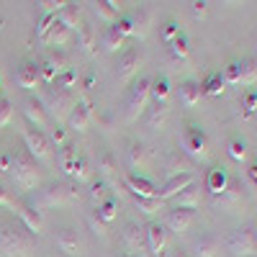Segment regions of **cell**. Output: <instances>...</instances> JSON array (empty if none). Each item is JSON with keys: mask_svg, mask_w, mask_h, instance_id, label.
Returning <instances> with one entry per match:
<instances>
[{"mask_svg": "<svg viewBox=\"0 0 257 257\" xmlns=\"http://www.w3.org/2000/svg\"><path fill=\"white\" fill-rule=\"evenodd\" d=\"M123 242L128 249H139L147 239H144V226H139L137 221H128L123 226Z\"/></svg>", "mask_w": 257, "mask_h": 257, "instance_id": "cell-33", "label": "cell"}, {"mask_svg": "<svg viewBox=\"0 0 257 257\" xmlns=\"http://www.w3.org/2000/svg\"><path fill=\"white\" fill-rule=\"evenodd\" d=\"M132 18H134V36H137V39H144V36L149 34V24H152L149 11H147V8H139V11L132 13Z\"/></svg>", "mask_w": 257, "mask_h": 257, "instance_id": "cell-40", "label": "cell"}, {"mask_svg": "<svg viewBox=\"0 0 257 257\" xmlns=\"http://www.w3.org/2000/svg\"><path fill=\"white\" fill-rule=\"evenodd\" d=\"M47 139H49V144H54L57 149L64 147V144H67V128H64L62 123H52L49 132H47Z\"/></svg>", "mask_w": 257, "mask_h": 257, "instance_id": "cell-46", "label": "cell"}, {"mask_svg": "<svg viewBox=\"0 0 257 257\" xmlns=\"http://www.w3.org/2000/svg\"><path fill=\"white\" fill-rule=\"evenodd\" d=\"M167 47V57L173 59V62H185L188 57H190V39L180 31L170 44H165Z\"/></svg>", "mask_w": 257, "mask_h": 257, "instance_id": "cell-25", "label": "cell"}, {"mask_svg": "<svg viewBox=\"0 0 257 257\" xmlns=\"http://www.w3.org/2000/svg\"><path fill=\"white\" fill-rule=\"evenodd\" d=\"M121 257H134V254H121Z\"/></svg>", "mask_w": 257, "mask_h": 257, "instance_id": "cell-59", "label": "cell"}, {"mask_svg": "<svg viewBox=\"0 0 257 257\" xmlns=\"http://www.w3.org/2000/svg\"><path fill=\"white\" fill-rule=\"evenodd\" d=\"M95 80H98L95 72L88 70V72H85V77H82V88H85V90H93V88H95Z\"/></svg>", "mask_w": 257, "mask_h": 257, "instance_id": "cell-54", "label": "cell"}, {"mask_svg": "<svg viewBox=\"0 0 257 257\" xmlns=\"http://www.w3.org/2000/svg\"><path fill=\"white\" fill-rule=\"evenodd\" d=\"M24 144L29 149V157L31 160H39V162H49L52 160V144L47 139L44 132H39V128H26L24 132Z\"/></svg>", "mask_w": 257, "mask_h": 257, "instance_id": "cell-9", "label": "cell"}, {"mask_svg": "<svg viewBox=\"0 0 257 257\" xmlns=\"http://www.w3.org/2000/svg\"><path fill=\"white\" fill-rule=\"evenodd\" d=\"M90 11L95 13L98 21L111 24V26L121 18V8H118V3H113V0H98V3H90Z\"/></svg>", "mask_w": 257, "mask_h": 257, "instance_id": "cell-24", "label": "cell"}, {"mask_svg": "<svg viewBox=\"0 0 257 257\" xmlns=\"http://www.w3.org/2000/svg\"><path fill=\"white\" fill-rule=\"evenodd\" d=\"M72 41V31L64 26V24H59V21L54 18V24L49 26V31H47V36H44V41L41 44L44 47H57V49H64Z\"/></svg>", "mask_w": 257, "mask_h": 257, "instance_id": "cell-21", "label": "cell"}, {"mask_svg": "<svg viewBox=\"0 0 257 257\" xmlns=\"http://www.w3.org/2000/svg\"><path fill=\"white\" fill-rule=\"evenodd\" d=\"M249 175H252V180H254V183H257V162H254V165H252V167H249Z\"/></svg>", "mask_w": 257, "mask_h": 257, "instance_id": "cell-56", "label": "cell"}, {"mask_svg": "<svg viewBox=\"0 0 257 257\" xmlns=\"http://www.w3.org/2000/svg\"><path fill=\"white\" fill-rule=\"evenodd\" d=\"M147 128L149 132H160V128L167 123V116H170V105H152L147 108Z\"/></svg>", "mask_w": 257, "mask_h": 257, "instance_id": "cell-32", "label": "cell"}, {"mask_svg": "<svg viewBox=\"0 0 257 257\" xmlns=\"http://www.w3.org/2000/svg\"><path fill=\"white\" fill-rule=\"evenodd\" d=\"M34 244L26 231H21L16 224L0 226V257H31Z\"/></svg>", "mask_w": 257, "mask_h": 257, "instance_id": "cell-2", "label": "cell"}, {"mask_svg": "<svg viewBox=\"0 0 257 257\" xmlns=\"http://www.w3.org/2000/svg\"><path fill=\"white\" fill-rule=\"evenodd\" d=\"M147 157H149V149L144 147V142H132L128 144V149H126V162H128V167H134V170H139V167H144L147 165Z\"/></svg>", "mask_w": 257, "mask_h": 257, "instance_id": "cell-31", "label": "cell"}, {"mask_svg": "<svg viewBox=\"0 0 257 257\" xmlns=\"http://www.w3.org/2000/svg\"><path fill=\"white\" fill-rule=\"evenodd\" d=\"M98 173H100V180H105V183L118 178V162H116L113 152H108V149H103L98 155Z\"/></svg>", "mask_w": 257, "mask_h": 257, "instance_id": "cell-29", "label": "cell"}, {"mask_svg": "<svg viewBox=\"0 0 257 257\" xmlns=\"http://www.w3.org/2000/svg\"><path fill=\"white\" fill-rule=\"evenodd\" d=\"M239 64V85L242 88H252V85L257 82V67L252 59H237Z\"/></svg>", "mask_w": 257, "mask_h": 257, "instance_id": "cell-36", "label": "cell"}, {"mask_svg": "<svg viewBox=\"0 0 257 257\" xmlns=\"http://www.w3.org/2000/svg\"><path fill=\"white\" fill-rule=\"evenodd\" d=\"M90 118H93V103L90 100H77L75 108L67 116V123H70L72 132H85V128L90 126Z\"/></svg>", "mask_w": 257, "mask_h": 257, "instance_id": "cell-14", "label": "cell"}, {"mask_svg": "<svg viewBox=\"0 0 257 257\" xmlns=\"http://www.w3.org/2000/svg\"><path fill=\"white\" fill-rule=\"evenodd\" d=\"M123 41H126V39H123L113 26H108V29L100 34V47H103L105 52H111V54H113V52H123Z\"/></svg>", "mask_w": 257, "mask_h": 257, "instance_id": "cell-35", "label": "cell"}, {"mask_svg": "<svg viewBox=\"0 0 257 257\" xmlns=\"http://www.w3.org/2000/svg\"><path fill=\"white\" fill-rule=\"evenodd\" d=\"M57 21H59V24H64V26L75 34V31L82 26V11H80V6H77V3H67V6L57 13Z\"/></svg>", "mask_w": 257, "mask_h": 257, "instance_id": "cell-27", "label": "cell"}, {"mask_svg": "<svg viewBox=\"0 0 257 257\" xmlns=\"http://www.w3.org/2000/svg\"><path fill=\"white\" fill-rule=\"evenodd\" d=\"M13 211H18V219L24 221V226L31 234H41V231H44V213H41V208H36L29 198L13 203Z\"/></svg>", "mask_w": 257, "mask_h": 257, "instance_id": "cell-11", "label": "cell"}, {"mask_svg": "<svg viewBox=\"0 0 257 257\" xmlns=\"http://www.w3.org/2000/svg\"><path fill=\"white\" fill-rule=\"evenodd\" d=\"M0 90H3V80H0Z\"/></svg>", "mask_w": 257, "mask_h": 257, "instance_id": "cell-60", "label": "cell"}, {"mask_svg": "<svg viewBox=\"0 0 257 257\" xmlns=\"http://www.w3.org/2000/svg\"><path fill=\"white\" fill-rule=\"evenodd\" d=\"M0 208H13V201H11V193L6 190V185L0 183Z\"/></svg>", "mask_w": 257, "mask_h": 257, "instance_id": "cell-53", "label": "cell"}, {"mask_svg": "<svg viewBox=\"0 0 257 257\" xmlns=\"http://www.w3.org/2000/svg\"><path fill=\"white\" fill-rule=\"evenodd\" d=\"M134 203H137V208L144 213V216H155V213H160L165 208V201H160V198H142V196H137Z\"/></svg>", "mask_w": 257, "mask_h": 257, "instance_id": "cell-42", "label": "cell"}, {"mask_svg": "<svg viewBox=\"0 0 257 257\" xmlns=\"http://www.w3.org/2000/svg\"><path fill=\"white\" fill-rule=\"evenodd\" d=\"M206 188H208V193H211L213 198L224 196V190L229 188V175H226V170H224V167H213L211 173H208Z\"/></svg>", "mask_w": 257, "mask_h": 257, "instance_id": "cell-26", "label": "cell"}, {"mask_svg": "<svg viewBox=\"0 0 257 257\" xmlns=\"http://www.w3.org/2000/svg\"><path fill=\"white\" fill-rule=\"evenodd\" d=\"M226 249L234 254V257H252L254 249H257V242H254V231L249 226H242V229H234L229 237H226Z\"/></svg>", "mask_w": 257, "mask_h": 257, "instance_id": "cell-8", "label": "cell"}, {"mask_svg": "<svg viewBox=\"0 0 257 257\" xmlns=\"http://www.w3.org/2000/svg\"><path fill=\"white\" fill-rule=\"evenodd\" d=\"M13 118V103L8 98H0V128H6Z\"/></svg>", "mask_w": 257, "mask_h": 257, "instance_id": "cell-50", "label": "cell"}, {"mask_svg": "<svg viewBox=\"0 0 257 257\" xmlns=\"http://www.w3.org/2000/svg\"><path fill=\"white\" fill-rule=\"evenodd\" d=\"M113 29L126 39V36H134V18H132V13H121V18L113 24Z\"/></svg>", "mask_w": 257, "mask_h": 257, "instance_id": "cell-47", "label": "cell"}, {"mask_svg": "<svg viewBox=\"0 0 257 257\" xmlns=\"http://www.w3.org/2000/svg\"><path fill=\"white\" fill-rule=\"evenodd\" d=\"M90 226H93V234H98V237H105V231H108V229H105V224L95 216V211L90 213Z\"/></svg>", "mask_w": 257, "mask_h": 257, "instance_id": "cell-52", "label": "cell"}, {"mask_svg": "<svg viewBox=\"0 0 257 257\" xmlns=\"http://www.w3.org/2000/svg\"><path fill=\"white\" fill-rule=\"evenodd\" d=\"M75 47L85 54V57H95L98 54V34L93 26L82 24L77 31H75Z\"/></svg>", "mask_w": 257, "mask_h": 257, "instance_id": "cell-15", "label": "cell"}, {"mask_svg": "<svg viewBox=\"0 0 257 257\" xmlns=\"http://www.w3.org/2000/svg\"><path fill=\"white\" fill-rule=\"evenodd\" d=\"M173 257H193V254H190V252H180V249H178V252H175Z\"/></svg>", "mask_w": 257, "mask_h": 257, "instance_id": "cell-57", "label": "cell"}, {"mask_svg": "<svg viewBox=\"0 0 257 257\" xmlns=\"http://www.w3.org/2000/svg\"><path fill=\"white\" fill-rule=\"evenodd\" d=\"M123 185L134 193V196H142V198H157V185L152 180H147L137 173H126L123 175Z\"/></svg>", "mask_w": 257, "mask_h": 257, "instance_id": "cell-16", "label": "cell"}, {"mask_svg": "<svg viewBox=\"0 0 257 257\" xmlns=\"http://www.w3.org/2000/svg\"><path fill=\"white\" fill-rule=\"evenodd\" d=\"M41 105H44L47 116H49L54 123H59L62 118H67V116H70V111L75 108V98H72V93H70V90L52 88L44 98H41Z\"/></svg>", "mask_w": 257, "mask_h": 257, "instance_id": "cell-5", "label": "cell"}, {"mask_svg": "<svg viewBox=\"0 0 257 257\" xmlns=\"http://www.w3.org/2000/svg\"><path fill=\"white\" fill-rule=\"evenodd\" d=\"M57 249L59 252H64L67 257H77V254H82V239L77 237V231L75 229H62L59 234H57Z\"/></svg>", "mask_w": 257, "mask_h": 257, "instance_id": "cell-20", "label": "cell"}, {"mask_svg": "<svg viewBox=\"0 0 257 257\" xmlns=\"http://www.w3.org/2000/svg\"><path fill=\"white\" fill-rule=\"evenodd\" d=\"M201 90L203 95H221L224 93V77L221 72H208L201 82Z\"/></svg>", "mask_w": 257, "mask_h": 257, "instance_id": "cell-37", "label": "cell"}, {"mask_svg": "<svg viewBox=\"0 0 257 257\" xmlns=\"http://www.w3.org/2000/svg\"><path fill=\"white\" fill-rule=\"evenodd\" d=\"M170 95H173V82L167 75L152 77V88H149V100H155V105H167Z\"/></svg>", "mask_w": 257, "mask_h": 257, "instance_id": "cell-22", "label": "cell"}, {"mask_svg": "<svg viewBox=\"0 0 257 257\" xmlns=\"http://www.w3.org/2000/svg\"><path fill=\"white\" fill-rule=\"evenodd\" d=\"M193 183H196V175H193V173H183V175H175V178H167L165 185L157 188V198L160 201H173L178 193H183Z\"/></svg>", "mask_w": 257, "mask_h": 257, "instance_id": "cell-13", "label": "cell"}, {"mask_svg": "<svg viewBox=\"0 0 257 257\" xmlns=\"http://www.w3.org/2000/svg\"><path fill=\"white\" fill-rule=\"evenodd\" d=\"M162 170L167 173V178H175V175H183V173H190L188 170V157L183 152H170L165 157V165Z\"/></svg>", "mask_w": 257, "mask_h": 257, "instance_id": "cell-30", "label": "cell"}, {"mask_svg": "<svg viewBox=\"0 0 257 257\" xmlns=\"http://www.w3.org/2000/svg\"><path fill=\"white\" fill-rule=\"evenodd\" d=\"M36 208H57L70 203V185L64 183H52L47 188H36L34 196L29 198Z\"/></svg>", "mask_w": 257, "mask_h": 257, "instance_id": "cell-6", "label": "cell"}, {"mask_svg": "<svg viewBox=\"0 0 257 257\" xmlns=\"http://www.w3.org/2000/svg\"><path fill=\"white\" fill-rule=\"evenodd\" d=\"M13 167V152H0V173H11Z\"/></svg>", "mask_w": 257, "mask_h": 257, "instance_id": "cell-51", "label": "cell"}, {"mask_svg": "<svg viewBox=\"0 0 257 257\" xmlns=\"http://www.w3.org/2000/svg\"><path fill=\"white\" fill-rule=\"evenodd\" d=\"M75 160H77V149H72L70 144H64L59 149V155H57V165L64 175H70L72 173V167H75Z\"/></svg>", "mask_w": 257, "mask_h": 257, "instance_id": "cell-39", "label": "cell"}, {"mask_svg": "<svg viewBox=\"0 0 257 257\" xmlns=\"http://www.w3.org/2000/svg\"><path fill=\"white\" fill-rule=\"evenodd\" d=\"M193 221H196V211H190V208H173V211H167V221L165 224H167L170 231L180 234V231H188Z\"/></svg>", "mask_w": 257, "mask_h": 257, "instance_id": "cell-18", "label": "cell"}, {"mask_svg": "<svg viewBox=\"0 0 257 257\" xmlns=\"http://www.w3.org/2000/svg\"><path fill=\"white\" fill-rule=\"evenodd\" d=\"M242 108H244V118H249V116L257 113V90H254V88H249V90L242 95Z\"/></svg>", "mask_w": 257, "mask_h": 257, "instance_id": "cell-48", "label": "cell"}, {"mask_svg": "<svg viewBox=\"0 0 257 257\" xmlns=\"http://www.w3.org/2000/svg\"><path fill=\"white\" fill-rule=\"evenodd\" d=\"M254 242H257V226H254Z\"/></svg>", "mask_w": 257, "mask_h": 257, "instance_id": "cell-58", "label": "cell"}, {"mask_svg": "<svg viewBox=\"0 0 257 257\" xmlns=\"http://www.w3.org/2000/svg\"><path fill=\"white\" fill-rule=\"evenodd\" d=\"M24 116L31 123V128H39V132L49 126V116L44 111V105H41V100H34V98L24 100Z\"/></svg>", "mask_w": 257, "mask_h": 257, "instance_id": "cell-19", "label": "cell"}, {"mask_svg": "<svg viewBox=\"0 0 257 257\" xmlns=\"http://www.w3.org/2000/svg\"><path fill=\"white\" fill-rule=\"evenodd\" d=\"M11 180H13V188L18 193H34L41 183V175L36 170V162L24 155V152H16L13 155V167H11Z\"/></svg>", "mask_w": 257, "mask_h": 257, "instance_id": "cell-1", "label": "cell"}, {"mask_svg": "<svg viewBox=\"0 0 257 257\" xmlns=\"http://www.w3.org/2000/svg\"><path fill=\"white\" fill-rule=\"evenodd\" d=\"M221 249L219 239L216 237H208V234H203V237L196 242V247H193V257H216Z\"/></svg>", "mask_w": 257, "mask_h": 257, "instance_id": "cell-34", "label": "cell"}, {"mask_svg": "<svg viewBox=\"0 0 257 257\" xmlns=\"http://www.w3.org/2000/svg\"><path fill=\"white\" fill-rule=\"evenodd\" d=\"M149 88H152V77L149 75H142L132 88H128V95H126V105H123V118L132 123L137 121L149 105Z\"/></svg>", "mask_w": 257, "mask_h": 257, "instance_id": "cell-4", "label": "cell"}, {"mask_svg": "<svg viewBox=\"0 0 257 257\" xmlns=\"http://www.w3.org/2000/svg\"><path fill=\"white\" fill-rule=\"evenodd\" d=\"M72 64H70V57L64 49H57V52H49L44 59H41L39 64V75H41V82H47V85H54V80L64 72V70H70Z\"/></svg>", "mask_w": 257, "mask_h": 257, "instance_id": "cell-7", "label": "cell"}, {"mask_svg": "<svg viewBox=\"0 0 257 257\" xmlns=\"http://www.w3.org/2000/svg\"><path fill=\"white\" fill-rule=\"evenodd\" d=\"M16 82L21 85L24 90H34L39 88V82H41V75H39V64L36 62H21L18 64V70H16Z\"/></svg>", "mask_w": 257, "mask_h": 257, "instance_id": "cell-17", "label": "cell"}, {"mask_svg": "<svg viewBox=\"0 0 257 257\" xmlns=\"http://www.w3.org/2000/svg\"><path fill=\"white\" fill-rule=\"evenodd\" d=\"M142 62H144V57H142L139 49H123L118 54V62H116L118 82H132L139 75V70H142Z\"/></svg>", "mask_w": 257, "mask_h": 257, "instance_id": "cell-10", "label": "cell"}, {"mask_svg": "<svg viewBox=\"0 0 257 257\" xmlns=\"http://www.w3.org/2000/svg\"><path fill=\"white\" fill-rule=\"evenodd\" d=\"M226 149H229V157H231V160H237V162H244V160H247V142H244V139L231 137L229 144H226Z\"/></svg>", "mask_w": 257, "mask_h": 257, "instance_id": "cell-45", "label": "cell"}, {"mask_svg": "<svg viewBox=\"0 0 257 257\" xmlns=\"http://www.w3.org/2000/svg\"><path fill=\"white\" fill-rule=\"evenodd\" d=\"M95 216H98L105 226H108V224L118 216V201H116V198H105V201L95 208Z\"/></svg>", "mask_w": 257, "mask_h": 257, "instance_id": "cell-38", "label": "cell"}, {"mask_svg": "<svg viewBox=\"0 0 257 257\" xmlns=\"http://www.w3.org/2000/svg\"><path fill=\"white\" fill-rule=\"evenodd\" d=\"M144 239H147V247L155 257H162L165 254V247H167V231H165V224L160 221H149L144 226Z\"/></svg>", "mask_w": 257, "mask_h": 257, "instance_id": "cell-12", "label": "cell"}, {"mask_svg": "<svg viewBox=\"0 0 257 257\" xmlns=\"http://www.w3.org/2000/svg\"><path fill=\"white\" fill-rule=\"evenodd\" d=\"M178 34H180V26L175 24V21H165L162 29H160V39L165 41V44H170V41H173Z\"/></svg>", "mask_w": 257, "mask_h": 257, "instance_id": "cell-49", "label": "cell"}, {"mask_svg": "<svg viewBox=\"0 0 257 257\" xmlns=\"http://www.w3.org/2000/svg\"><path fill=\"white\" fill-rule=\"evenodd\" d=\"M178 98H180V105H185V108H196V105L201 103V98H203L201 82H196V80H185V82H180Z\"/></svg>", "mask_w": 257, "mask_h": 257, "instance_id": "cell-23", "label": "cell"}, {"mask_svg": "<svg viewBox=\"0 0 257 257\" xmlns=\"http://www.w3.org/2000/svg\"><path fill=\"white\" fill-rule=\"evenodd\" d=\"M193 13H196V18H203L208 13V3H193Z\"/></svg>", "mask_w": 257, "mask_h": 257, "instance_id": "cell-55", "label": "cell"}, {"mask_svg": "<svg viewBox=\"0 0 257 257\" xmlns=\"http://www.w3.org/2000/svg\"><path fill=\"white\" fill-rule=\"evenodd\" d=\"M88 196H90L93 206L98 208V206H100V203H103L105 198H111V196H108V183H105V180H100V178H98V180H95V183L90 185V190H88Z\"/></svg>", "mask_w": 257, "mask_h": 257, "instance_id": "cell-44", "label": "cell"}, {"mask_svg": "<svg viewBox=\"0 0 257 257\" xmlns=\"http://www.w3.org/2000/svg\"><path fill=\"white\" fill-rule=\"evenodd\" d=\"M198 201H201V188L193 183L190 188H185L183 193H178V196L170 201V203H173V208H190V211H196L198 208Z\"/></svg>", "mask_w": 257, "mask_h": 257, "instance_id": "cell-28", "label": "cell"}, {"mask_svg": "<svg viewBox=\"0 0 257 257\" xmlns=\"http://www.w3.org/2000/svg\"><path fill=\"white\" fill-rule=\"evenodd\" d=\"M80 82V72L75 70V67H70V70H64L57 80H54V88H59V90H70L72 93V88Z\"/></svg>", "mask_w": 257, "mask_h": 257, "instance_id": "cell-43", "label": "cell"}, {"mask_svg": "<svg viewBox=\"0 0 257 257\" xmlns=\"http://www.w3.org/2000/svg\"><path fill=\"white\" fill-rule=\"evenodd\" d=\"M90 162L85 160L82 155H77V160H75V167H72V173H70V178L75 180V185H80V183H85V180H90Z\"/></svg>", "mask_w": 257, "mask_h": 257, "instance_id": "cell-41", "label": "cell"}, {"mask_svg": "<svg viewBox=\"0 0 257 257\" xmlns=\"http://www.w3.org/2000/svg\"><path fill=\"white\" fill-rule=\"evenodd\" d=\"M180 147H183V155L190 157V160H196V162H206L208 155H211L208 137H206V132H203L198 123H188V126L183 128Z\"/></svg>", "mask_w": 257, "mask_h": 257, "instance_id": "cell-3", "label": "cell"}]
</instances>
